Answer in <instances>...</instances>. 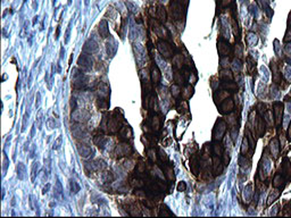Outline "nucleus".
Segmentation results:
<instances>
[{"instance_id": "nucleus-22", "label": "nucleus", "mask_w": 291, "mask_h": 218, "mask_svg": "<svg viewBox=\"0 0 291 218\" xmlns=\"http://www.w3.org/2000/svg\"><path fill=\"white\" fill-rule=\"evenodd\" d=\"M93 142H94V144L97 145L98 148L103 149L105 145H106V143H107V139H106V136L105 135H97V136H94Z\"/></svg>"}, {"instance_id": "nucleus-54", "label": "nucleus", "mask_w": 291, "mask_h": 218, "mask_svg": "<svg viewBox=\"0 0 291 218\" xmlns=\"http://www.w3.org/2000/svg\"><path fill=\"white\" fill-rule=\"evenodd\" d=\"M289 41H291V30L290 29L286 31V36H284V42H289Z\"/></svg>"}, {"instance_id": "nucleus-12", "label": "nucleus", "mask_w": 291, "mask_h": 218, "mask_svg": "<svg viewBox=\"0 0 291 218\" xmlns=\"http://www.w3.org/2000/svg\"><path fill=\"white\" fill-rule=\"evenodd\" d=\"M72 133H73V135H74L76 139H81V137H84V136L87 135L85 128H84V126L82 125L81 123L72 126Z\"/></svg>"}, {"instance_id": "nucleus-56", "label": "nucleus", "mask_w": 291, "mask_h": 218, "mask_svg": "<svg viewBox=\"0 0 291 218\" xmlns=\"http://www.w3.org/2000/svg\"><path fill=\"white\" fill-rule=\"evenodd\" d=\"M233 2V0H222V7H227L229 5H231Z\"/></svg>"}, {"instance_id": "nucleus-13", "label": "nucleus", "mask_w": 291, "mask_h": 218, "mask_svg": "<svg viewBox=\"0 0 291 218\" xmlns=\"http://www.w3.org/2000/svg\"><path fill=\"white\" fill-rule=\"evenodd\" d=\"M97 50H98V44H97V42L93 41V40H88V41L84 43V47H83L84 53H89V55H91V53L96 52Z\"/></svg>"}, {"instance_id": "nucleus-5", "label": "nucleus", "mask_w": 291, "mask_h": 218, "mask_svg": "<svg viewBox=\"0 0 291 218\" xmlns=\"http://www.w3.org/2000/svg\"><path fill=\"white\" fill-rule=\"evenodd\" d=\"M72 118L77 123H84L90 118V112L85 109H75L72 112Z\"/></svg>"}, {"instance_id": "nucleus-46", "label": "nucleus", "mask_w": 291, "mask_h": 218, "mask_svg": "<svg viewBox=\"0 0 291 218\" xmlns=\"http://www.w3.org/2000/svg\"><path fill=\"white\" fill-rule=\"evenodd\" d=\"M47 125H48V127H49L50 130H52V128H56L57 124H56L55 119H52V118H49V119L47 121Z\"/></svg>"}, {"instance_id": "nucleus-14", "label": "nucleus", "mask_w": 291, "mask_h": 218, "mask_svg": "<svg viewBox=\"0 0 291 218\" xmlns=\"http://www.w3.org/2000/svg\"><path fill=\"white\" fill-rule=\"evenodd\" d=\"M190 167H191V172L195 175H198L199 170H200V158L197 155L192 156V158L190 160Z\"/></svg>"}, {"instance_id": "nucleus-1", "label": "nucleus", "mask_w": 291, "mask_h": 218, "mask_svg": "<svg viewBox=\"0 0 291 218\" xmlns=\"http://www.w3.org/2000/svg\"><path fill=\"white\" fill-rule=\"evenodd\" d=\"M89 82V77L79 68H73L72 71V87L74 90H84Z\"/></svg>"}, {"instance_id": "nucleus-4", "label": "nucleus", "mask_w": 291, "mask_h": 218, "mask_svg": "<svg viewBox=\"0 0 291 218\" xmlns=\"http://www.w3.org/2000/svg\"><path fill=\"white\" fill-rule=\"evenodd\" d=\"M132 152H133V148L130 144H128V143H119V144H117V147L115 148V153L117 155L119 158H121V157H128V156H130Z\"/></svg>"}, {"instance_id": "nucleus-18", "label": "nucleus", "mask_w": 291, "mask_h": 218, "mask_svg": "<svg viewBox=\"0 0 291 218\" xmlns=\"http://www.w3.org/2000/svg\"><path fill=\"white\" fill-rule=\"evenodd\" d=\"M119 135H121L122 139H125V140L131 139V137H132V130H131V127H130L128 125L124 126V127H121V130H119Z\"/></svg>"}, {"instance_id": "nucleus-35", "label": "nucleus", "mask_w": 291, "mask_h": 218, "mask_svg": "<svg viewBox=\"0 0 291 218\" xmlns=\"http://www.w3.org/2000/svg\"><path fill=\"white\" fill-rule=\"evenodd\" d=\"M282 183H283V176H282V174L275 175V177L273 179V185H274L275 188H280L282 185Z\"/></svg>"}, {"instance_id": "nucleus-27", "label": "nucleus", "mask_w": 291, "mask_h": 218, "mask_svg": "<svg viewBox=\"0 0 291 218\" xmlns=\"http://www.w3.org/2000/svg\"><path fill=\"white\" fill-rule=\"evenodd\" d=\"M181 94H182L184 100H188V99L193 94V87H191V85H188V87H185L182 91H181Z\"/></svg>"}, {"instance_id": "nucleus-50", "label": "nucleus", "mask_w": 291, "mask_h": 218, "mask_svg": "<svg viewBox=\"0 0 291 218\" xmlns=\"http://www.w3.org/2000/svg\"><path fill=\"white\" fill-rule=\"evenodd\" d=\"M185 189H187V184L184 182H180L178 184V191L183 192V191H185Z\"/></svg>"}, {"instance_id": "nucleus-38", "label": "nucleus", "mask_w": 291, "mask_h": 218, "mask_svg": "<svg viewBox=\"0 0 291 218\" xmlns=\"http://www.w3.org/2000/svg\"><path fill=\"white\" fill-rule=\"evenodd\" d=\"M97 107L100 108V109H107L109 107V103L106 99H100V98H99L98 100H97Z\"/></svg>"}, {"instance_id": "nucleus-6", "label": "nucleus", "mask_w": 291, "mask_h": 218, "mask_svg": "<svg viewBox=\"0 0 291 218\" xmlns=\"http://www.w3.org/2000/svg\"><path fill=\"white\" fill-rule=\"evenodd\" d=\"M273 114H274V118H275V124L276 125H280L282 123V116H283V105L281 102H274V105H273Z\"/></svg>"}, {"instance_id": "nucleus-33", "label": "nucleus", "mask_w": 291, "mask_h": 218, "mask_svg": "<svg viewBox=\"0 0 291 218\" xmlns=\"http://www.w3.org/2000/svg\"><path fill=\"white\" fill-rule=\"evenodd\" d=\"M221 87L223 89H227V90H236L237 89V84L233 83L232 81H224V82L221 84Z\"/></svg>"}, {"instance_id": "nucleus-37", "label": "nucleus", "mask_w": 291, "mask_h": 218, "mask_svg": "<svg viewBox=\"0 0 291 218\" xmlns=\"http://www.w3.org/2000/svg\"><path fill=\"white\" fill-rule=\"evenodd\" d=\"M279 195H280V190H274L273 192H272L271 194H270V197H268V201H267V204H271L273 201H275L276 198H279Z\"/></svg>"}, {"instance_id": "nucleus-58", "label": "nucleus", "mask_w": 291, "mask_h": 218, "mask_svg": "<svg viewBox=\"0 0 291 218\" xmlns=\"http://www.w3.org/2000/svg\"><path fill=\"white\" fill-rule=\"evenodd\" d=\"M286 136H288V140L291 141V122H290V125H289V128H288V134H286Z\"/></svg>"}, {"instance_id": "nucleus-25", "label": "nucleus", "mask_w": 291, "mask_h": 218, "mask_svg": "<svg viewBox=\"0 0 291 218\" xmlns=\"http://www.w3.org/2000/svg\"><path fill=\"white\" fill-rule=\"evenodd\" d=\"M173 78H174V82H176V84H179V85L183 84L184 81H185V78H184V76L182 75V73L179 72L176 68H175V71L173 73Z\"/></svg>"}, {"instance_id": "nucleus-40", "label": "nucleus", "mask_w": 291, "mask_h": 218, "mask_svg": "<svg viewBox=\"0 0 291 218\" xmlns=\"http://www.w3.org/2000/svg\"><path fill=\"white\" fill-rule=\"evenodd\" d=\"M38 167H39V163H38V161H34V163L32 164V173H31V179H32V182H34L35 175L38 174V173H36V172H38Z\"/></svg>"}, {"instance_id": "nucleus-19", "label": "nucleus", "mask_w": 291, "mask_h": 218, "mask_svg": "<svg viewBox=\"0 0 291 218\" xmlns=\"http://www.w3.org/2000/svg\"><path fill=\"white\" fill-rule=\"evenodd\" d=\"M271 68H272V72H273L274 82L279 83L280 81H281V74H280L279 69H277V64H276L275 62H273V60H272V63H271Z\"/></svg>"}, {"instance_id": "nucleus-42", "label": "nucleus", "mask_w": 291, "mask_h": 218, "mask_svg": "<svg viewBox=\"0 0 291 218\" xmlns=\"http://www.w3.org/2000/svg\"><path fill=\"white\" fill-rule=\"evenodd\" d=\"M171 90H172L173 97H178V96L181 94V90H180V85L179 84H173L171 87Z\"/></svg>"}, {"instance_id": "nucleus-43", "label": "nucleus", "mask_w": 291, "mask_h": 218, "mask_svg": "<svg viewBox=\"0 0 291 218\" xmlns=\"http://www.w3.org/2000/svg\"><path fill=\"white\" fill-rule=\"evenodd\" d=\"M132 185L135 186V188H138V189H140V188H142L143 185H144V182H142V179H134L133 181H132Z\"/></svg>"}, {"instance_id": "nucleus-57", "label": "nucleus", "mask_w": 291, "mask_h": 218, "mask_svg": "<svg viewBox=\"0 0 291 218\" xmlns=\"http://www.w3.org/2000/svg\"><path fill=\"white\" fill-rule=\"evenodd\" d=\"M7 165H8V160H7V156L4 153V169L7 168Z\"/></svg>"}, {"instance_id": "nucleus-28", "label": "nucleus", "mask_w": 291, "mask_h": 218, "mask_svg": "<svg viewBox=\"0 0 291 218\" xmlns=\"http://www.w3.org/2000/svg\"><path fill=\"white\" fill-rule=\"evenodd\" d=\"M220 76L222 77L223 81H232V80H233V74H232V72L229 71V69H223V71H221Z\"/></svg>"}, {"instance_id": "nucleus-59", "label": "nucleus", "mask_w": 291, "mask_h": 218, "mask_svg": "<svg viewBox=\"0 0 291 218\" xmlns=\"http://www.w3.org/2000/svg\"><path fill=\"white\" fill-rule=\"evenodd\" d=\"M49 189H50V184L48 183V184H47V185L45 186V188H43V191H42V193L46 194L47 192H48V190H49Z\"/></svg>"}, {"instance_id": "nucleus-31", "label": "nucleus", "mask_w": 291, "mask_h": 218, "mask_svg": "<svg viewBox=\"0 0 291 218\" xmlns=\"http://www.w3.org/2000/svg\"><path fill=\"white\" fill-rule=\"evenodd\" d=\"M69 188H71V191H72V193H77L80 190H81V188H80L79 183L75 181V179H71L69 181Z\"/></svg>"}, {"instance_id": "nucleus-23", "label": "nucleus", "mask_w": 291, "mask_h": 218, "mask_svg": "<svg viewBox=\"0 0 291 218\" xmlns=\"http://www.w3.org/2000/svg\"><path fill=\"white\" fill-rule=\"evenodd\" d=\"M101 179H103L104 183H112V182H114V179H115V176H114V174L112 172L105 170L104 173L101 174Z\"/></svg>"}, {"instance_id": "nucleus-17", "label": "nucleus", "mask_w": 291, "mask_h": 218, "mask_svg": "<svg viewBox=\"0 0 291 218\" xmlns=\"http://www.w3.org/2000/svg\"><path fill=\"white\" fill-rule=\"evenodd\" d=\"M255 127H256L257 134L259 136H261L264 134V131H265V121H263L261 117H258V118H257V122L255 123Z\"/></svg>"}, {"instance_id": "nucleus-7", "label": "nucleus", "mask_w": 291, "mask_h": 218, "mask_svg": "<svg viewBox=\"0 0 291 218\" xmlns=\"http://www.w3.org/2000/svg\"><path fill=\"white\" fill-rule=\"evenodd\" d=\"M85 168H89L91 172L96 170H104L106 168V163L103 159H96L93 161L85 163Z\"/></svg>"}, {"instance_id": "nucleus-41", "label": "nucleus", "mask_w": 291, "mask_h": 218, "mask_svg": "<svg viewBox=\"0 0 291 218\" xmlns=\"http://www.w3.org/2000/svg\"><path fill=\"white\" fill-rule=\"evenodd\" d=\"M249 150V142H248V137H245L243 140H242V147H241V153L242 155H245L247 151Z\"/></svg>"}, {"instance_id": "nucleus-26", "label": "nucleus", "mask_w": 291, "mask_h": 218, "mask_svg": "<svg viewBox=\"0 0 291 218\" xmlns=\"http://www.w3.org/2000/svg\"><path fill=\"white\" fill-rule=\"evenodd\" d=\"M213 153L214 156H218L221 157L223 155V145L220 143V141H216L214 144H213Z\"/></svg>"}, {"instance_id": "nucleus-47", "label": "nucleus", "mask_w": 291, "mask_h": 218, "mask_svg": "<svg viewBox=\"0 0 291 218\" xmlns=\"http://www.w3.org/2000/svg\"><path fill=\"white\" fill-rule=\"evenodd\" d=\"M69 106H71V109H72V112H74L75 109H76V107H77V103H76V99L75 98H71V101H69Z\"/></svg>"}, {"instance_id": "nucleus-30", "label": "nucleus", "mask_w": 291, "mask_h": 218, "mask_svg": "<svg viewBox=\"0 0 291 218\" xmlns=\"http://www.w3.org/2000/svg\"><path fill=\"white\" fill-rule=\"evenodd\" d=\"M173 63H174V67L176 68V69L182 68V65H183L182 56H181V55H176V56L174 57V59H173Z\"/></svg>"}, {"instance_id": "nucleus-51", "label": "nucleus", "mask_w": 291, "mask_h": 218, "mask_svg": "<svg viewBox=\"0 0 291 218\" xmlns=\"http://www.w3.org/2000/svg\"><path fill=\"white\" fill-rule=\"evenodd\" d=\"M38 123H36V127L39 128V130H41V124H42V112H39V116H38Z\"/></svg>"}, {"instance_id": "nucleus-10", "label": "nucleus", "mask_w": 291, "mask_h": 218, "mask_svg": "<svg viewBox=\"0 0 291 218\" xmlns=\"http://www.w3.org/2000/svg\"><path fill=\"white\" fill-rule=\"evenodd\" d=\"M233 108H234V102H233V100L226 98L225 100H223L221 106H220V112H221V114H229V112H231L232 110H233Z\"/></svg>"}, {"instance_id": "nucleus-20", "label": "nucleus", "mask_w": 291, "mask_h": 218, "mask_svg": "<svg viewBox=\"0 0 291 218\" xmlns=\"http://www.w3.org/2000/svg\"><path fill=\"white\" fill-rule=\"evenodd\" d=\"M160 77H162L160 71L158 69L157 66H153V69H151V80H153V84H158L159 81H160Z\"/></svg>"}, {"instance_id": "nucleus-52", "label": "nucleus", "mask_w": 291, "mask_h": 218, "mask_svg": "<svg viewBox=\"0 0 291 218\" xmlns=\"http://www.w3.org/2000/svg\"><path fill=\"white\" fill-rule=\"evenodd\" d=\"M148 156H149V158H151V160H153V161H155V160H156V151H155V149L149 150L148 151Z\"/></svg>"}, {"instance_id": "nucleus-29", "label": "nucleus", "mask_w": 291, "mask_h": 218, "mask_svg": "<svg viewBox=\"0 0 291 218\" xmlns=\"http://www.w3.org/2000/svg\"><path fill=\"white\" fill-rule=\"evenodd\" d=\"M25 172H26V168L23 163H18L17 165V176L20 179H24L25 177Z\"/></svg>"}, {"instance_id": "nucleus-24", "label": "nucleus", "mask_w": 291, "mask_h": 218, "mask_svg": "<svg viewBox=\"0 0 291 218\" xmlns=\"http://www.w3.org/2000/svg\"><path fill=\"white\" fill-rule=\"evenodd\" d=\"M109 87H108V85L107 84H100L99 85V90H98V93H99V96L101 98H107L109 96Z\"/></svg>"}, {"instance_id": "nucleus-9", "label": "nucleus", "mask_w": 291, "mask_h": 218, "mask_svg": "<svg viewBox=\"0 0 291 218\" xmlns=\"http://www.w3.org/2000/svg\"><path fill=\"white\" fill-rule=\"evenodd\" d=\"M217 49H218V52L222 57H227L229 53L231 51V47L230 44L227 43L226 41H224L223 39H220L217 42Z\"/></svg>"}, {"instance_id": "nucleus-45", "label": "nucleus", "mask_w": 291, "mask_h": 218, "mask_svg": "<svg viewBox=\"0 0 291 218\" xmlns=\"http://www.w3.org/2000/svg\"><path fill=\"white\" fill-rule=\"evenodd\" d=\"M62 142H63V137H62V136H58L57 140L55 141L52 149H54V150H58V149L60 148V145H62Z\"/></svg>"}, {"instance_id": "nucleus-39", "label": "nucleus", "mask_w": 291, "mask_h": 218, "mask_svg": "<svg viewBox=\"0 0 291 218\" xmlns=\"http://www.w3.org/2000/svg\"><path fill=\"white\" fill-rule=\"evenodd\" d=\"M164 172H165V175L169 181H173L174 179V173H173V168L171 166H166L164 168Z\"/></svg>"}, {"instance_id": "nucleus-55", "label": "nucleus", "mask_w": 291, "mask_h": 218, "mask_svg": "<svg viewBox=\"0 0 291 218\" xmlns=\"http://www.w3.org/2000/svg\"><path fill=\"white\" fill-rule=\"evenodd\" d=\"M233 64H234V65H233L234 68H236V69L238 68V71H240V68H241V63H240V60H239V59H238V60L236 59V60L233 62Z\"/></svg>"}, {"instance_id": "nucleus-15", "label": "nucleus", "mask_w": 291, "mask_h": 218, "mask_svg": "<svg viewBox=\"0 0 291 218\" xmlns=\"http://www.w3.org/2000/svg\"><path fill=\"white\" fill-rule=\"evenodd\" d=\"M77 151H79L80 156L83 157V158H88V157H90V156L93 153L92 149L90 148L89 145H85V144L77 145Z\"/></svg>"}, {"instance_id": "nucleus-48", "label": "nucleus", "mask_w": 291, "mask_h": 218, "mask_svg": "<svg viewBox=\"0 0 291 218\" xmlns=\"http://www.w3.org/2000/svg\"><path fill=\"white\" fill-rule=\"evenodd\" d=\"M257 108H258V112H259V114H265V112H267V109H266V106L264 105V103H259L258 106H257Z\"/></svg>"}, {"instance_id": "nucleus-21", "label": "nucleus", "mask_w": 291, "mask_h": 218, "mask_svg": "<svg viewBox=\"0 0 291 218\" xmlns=\"http://www.w3.org/2000/svg\"><path fill=\"white\" fill-rule=\"evenodd\" d=\"M270 148H271L272 156H274V158H277V156H279V150H280V147H279V141H277V139H273V140H272Z\"/></svg>"}, {"instance_id": "nucleus-60", "label": "nucleus", "mask_w": 291, "mask_h": 218, "mask_svg": "<svg viewBox=\"0 0 291 218\" xmlns=\"http://www.w3.org/2000/svg\"><path fill=\"white\" fill-rule=\"evenodd\" d=\"M36 97H38V99H36V107H39V105H40V92H38L36 93Z\"/></svg>"}, {"instance_id": "nucleus-36", "label": "nucleus", "mask_w": 291, "mask_h": 218, "mask_svg": "<svg viewBox=\"0 0 291 218\" xmlns=\"http://www.w3.org/2000/svg\"><path fill=\"white\" fill-rule=\"evenodd\" d=\"M159 216H162V217H165V216H173V213L172 211H169V209L166 207V206H162L160 207V209H159V213H158Z\"/></svg>"}, {"instance_id": "nucleus-16", "label": "nucleus", "mask_w": 291, "mask_h": 218, "mask_svg": "<svg viewBox=\"0 0 291 218\" xmlns=\"http://www.w3.org/2000/svg\"><path fill=\"white\" fill-rule=\"evenodd\" d=\"M99 34L103 36V38H107V36H110L109 35V30H108V25H107V22L106 21H101L100 24H99Z\"/></svg>"}, {"instance_id": "nucleus-3", "label": "nucleus", "mask_w": 291, "mask_h": 218, "mask_svg": "<svg viewBox=\"0 0 291 218\" xmlns=\"http://www.w3.org/2000/svg\"><path fill=\"white\" fill-rule=\"evenodd\" d=\"M226 132V123L223 119H218L215 124L214 131H213V139L215 141H221Z\"/></svg>"}, {"instance_id": "nucleus-8", "label": "nucleus", "mask_w": 291, "mask_h": 218, "mask_svg": "<svg viewBox=\"0 0 291 218\" xmlns=\"http://www.w3.org/2000/svg\"><path fill=\"white\" fill-rule=\"evenodd\" d=\"M158 50H159V52L162 53L164 57H166V58L172 57L173 47L169 43H167L166 41H160V42H158Z\"/></svg>"}, {"instance_id": "nucleus-49", "label": "nucleus", "mask_w": 291, "mask_h": 218, "mask_svg": "<svg viewBox=\"0 0 291 218\" xmlns=\"http://www.w3.org/2000/svg\"><path fill=\"white\" fill-rule=\"evenodd\" d=\"M159 157H160V159H162V161H165V163H168V157L167 155L164 152L163 150L159 151Z\"/></svg>"}, {"instance_id": "nucleus-53", "label": "nucleus", "mask_w": 291, "mask_h": 218, "mask_svg": "<svg viewBox=\"0 0 291 218\" xmlns=\"http://www.w3.org/2000/svg\"><path fill=\"white\" fill-rule=\"evenodd\" d=\"M27 117H29V114H25L24 117H23V125H22V132H24L25 128H26V121H27Z\"/></svg>"}, {"instance_id": "nucleus-44", "label": "nucleus", "mask_w": 291, "mask_h": 218, "mask_svg": "<svg viewBox=\"0 0 291 218\" xmlns=\"http://www.w3.org/2000/svg\"><path fill=\"white\" fill-rule=\"evenodd\" d=\"M247 62H248V65H247V66H248V72L251 73V72H252V68L256 67V63H255V60H252V59L250 58V57L248 58V60H247Z\"/></svg>"}, {"instance_id": "nucleus-11", "label": "nucleus", "mask_w": 291, "mask_h": 218, "mask_svg": "<svg viewBox=\"0 0 291 218\" xmlns=\"http://www.w3.org/2000/svg\"><path fill=\"white\" fill-rule=\"evenodd\" d=\"M224 168V163H223L221 158L218 156H215L213 159V173L214 175H220L223 172Z\"/></svg>"}, {"instance_id": "nucleus-34", "label": "nucleus", "mask_w": 291, "mask_h": 218, "mask_svg": "<svg viewBox=\"0 0 291 218\" xmlns=\"http://www.w3.org/2000/svg\"><path fill=\"white\" fill-rule=\"evenodd\" d=\"M151 127L153 131H158L160 127V118L158 116H153V121H151Z\"/></svg>"}, {"instance_id": "nucleus-2", "label": "nucleus", "mask_w": 291, "mask_h": 218, "mask_svg": "<svg viewBox=\"0 0 291 218\" xmlns=\"http://www.w3.org/2000/svg\"><path fill=\"white\" fill-rule=\"evenodd\" d=\"M77 66L81 71H90L93 67V60L91 58V56H89V53H81V56L77 59Z\"/></svg>"}, {"instance_id": "nucleus-32", "label": "nucleus", "mask_w": 291, "mask_h": 218, "mask_svg": "<svg viewBox=\"0 0 291 218\" xmlns=\"http://www.w3.org/2000/svg\"><path fill=\"white\" fill-rule=\"evenodd\" d=\"M157 18L160 22H165L166 21V10L164 7H159L157 9Z\"/></svg>"}]
</instances>
